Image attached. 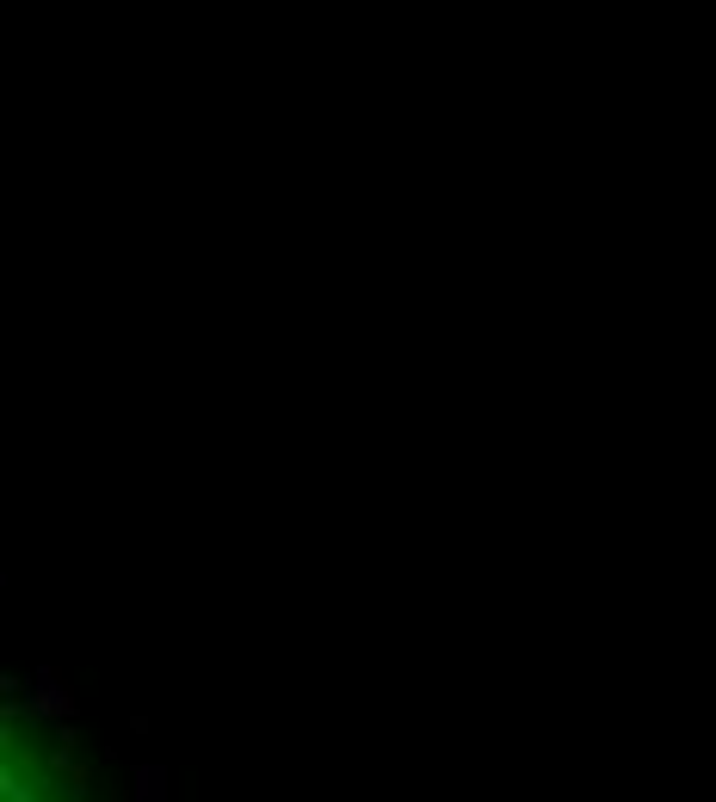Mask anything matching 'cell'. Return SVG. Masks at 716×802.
I'll use <instances>...</instances> for the list:
<instances>
[{
  "mask_svg": "<svg viewBox=\"0 0 716 802\" xmlns=\"http://www.w3.org/2000/svg\"><path fill=\"white\" fill-rule=\"evenodd\" d=\"M0 802H93L75 753L25 704L0 691Z\"/></svg>",
  "mask_w": 716,
  "mask_h": 802,
  "instance_id": "6da1fadb",
  "label": "cell"
}]
</instances>
